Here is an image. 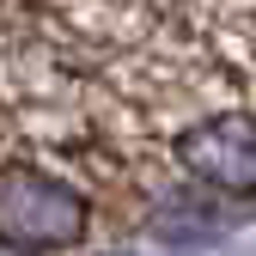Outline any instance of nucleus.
Returning a JSON list of instances; mask_svg holds the SVG:
<instances>
[{
	"label": "nucleus",
	"mask_w": 256,
	"mask_h": 256,
	"mask_svg": "<svg viewBox=\"0 0 256 256\" xmlns=\"http://www.w3.org/2000/svg\"><path fill=\"white\" fill-rule=\"evenodd\" d=\"M256 92H226L189 122H177L158 158L177 165L189 183L214 189V196H256Z\"/></svg>",
	"instance_id": "obj_1"
},
{
	"label": "nucleus",
	"mask_w": 256,
	"mask_h": 256,
	"mask_svg": "<svg viewBox=\"0 0 256 256\" xmlns=\"http://www.w3.org/2000/svg\"><path fill=\"white\" fill-rule=\"evenodd\" d=\"M0 256H18V250H6V244H0Z\"/></svg>",
	"instance_id": "obj_2"
}]
</instances>
